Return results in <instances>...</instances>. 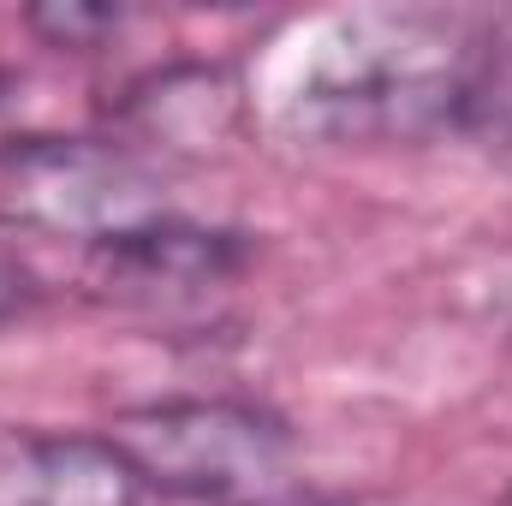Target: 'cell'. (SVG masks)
I'll return each mask as SVG.
<instances>
[{"label": "cell", "instance_id": "1", "mask_svg": "<svg viewBox=\"0 0 512 506\" xmlns=\"http://www.w3.org/2000/svg\"><path fill=\"white\" fill-rule=\"evenodd\" d=\"M507 24L447 12H352L340 18L292 96V126L328 143H393L477 126L507 66Z\"/></svg>", "mask_w": 512, "mask_h": 506}, {"label": "cell", "instance_id": "6", "mask_svg": "<svg viewBox=\"0 0 512 506\" xmlns=\"http://www.w3.org/2000/svg\"><path fill=\"white\" fill-rule=\"evenodd\" d=\"M131 149H215L239 120V84L221 66H167L131 84Z\"/></svg>", "mask_w": 512, "mask_h": 506}, {"label": "cell", "instance_id": "7", "mask_svg": "<svg viewBox=\"0 0 512 506\" xmlns=\"http://www.w3.org/2000/svg\"><path fill=\"white\" fill-rule=\"evenodd\" d=\"M24 24L48 42V48H72V54H96L120 36L126 12L114 6H78V0H54V6H30Z\"/></svg>", "mask_w": 512, "mask_h": 506}, {"label": "cell", "instance_id": "9", "mask_svg": "<svg viewBox=\"0 0 512 506\" xmlns=\"http://www.w3.org/2000/svg\"><path fill=\"white\" fill-rule=\"evenodd\" d=\"M12 108V78H6V66H0V114Z\"/></svg>", "mask_w": 512, "mask_h": 506}, {"label": "cell", "instance_id": "2", "mask_svg": "<svg viewBox=\"0 0 512 506\" xmlns=\"http://www.w3.org/2000/svg\"><path fill=\"white\" fill-rule=\"evenodd\" d=\"M143 489L197 506H268L292 483V429L251 399H149L102 429Z\"/></svg>", "mask_w": 512, "mask_h": 506}, {"label": "cell", "instance_id": "3", "mask_svg": "<svg viewBox=\"0 0 512 506\" xmlns=\"http://www.w3.org/2000/svg\"><path fill=\"white\" fill-rule=\"evenodd\" d=\"M0 209L30 233L90 251L173 215L161 167L126 137H12L0 149Z\"/></svg>", "mask_w": 512, "mask_h": 506}, {"label": "cell", "instance_id": "4", "mask_svg": "<svg viewBox=\"0 0 512 506\" xmlns=\"http://www.w3.org/2000/svg\"><path fill=\"white\" fill-rule=\"evenodd\" d=\"M245 233L227 227H197V221H155L143 233H131L120 245L90 251V280L120 298V304H143V310H173V304H203L209 292L233 286V274L245 268Z\"/></svg>", "mask_w": 512, "mask_h": 506}, {"label": "cell", "instance_id": "8", "mask_svg": "<svg viewBox=\"0 0 512 506\" xmlns=\"http://www.w3.org/2000/svg\"><path fill=\"white\" fill-rule=\"evenodd\" d=\"M30 304H36V274H30V262L12 239H0V328L18 322Z\"/></svg>", "mask_w": 512, "mask_h": 506}, {"label": "cell", "instance_id": "5", "mask_svg": "<svg viewBox=\"0 0 512 506\" xmlns=\"http://www.w3.org/2000/svg\"><path fill=\"white\" fill-rule=\"evenodd\" d=\"M143 483L108 435L0 429V506H137Z\"/></svg>", "mask_w": 512, "mask_h": 506}]
</instances>
